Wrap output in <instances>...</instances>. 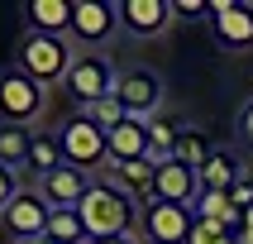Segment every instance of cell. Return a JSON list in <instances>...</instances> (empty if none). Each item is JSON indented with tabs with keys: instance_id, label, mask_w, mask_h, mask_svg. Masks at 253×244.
I'll return each mask as SVG.
<instances>
[{
	"instance_id": "obj_1",
	"label": "cell",
	"mask_w": 253,
	"mask_h": 244,
	"mask_svg": "<svg viewBox=\"0 0 253 244\" xmlns=\"http://www.w3.org/2000/svg\"><path fill=\"white\" fill-rule=\"evenodd\" d=\"M82 211V225L91 240H120V235H134V220H143L139 215V201L129 196L125 187L105 182V177H96L91 182V192H86V201L77 206Z\"/></svg>"
},
{
	"instance_id": "obj_2",
	"label": "cell",
	"mask_w": 253,
	"mask_h": 244,
	"mask_svg": "<svg viewBox=\"0 0 253 244\" xmlns=\"http://www.w3.org/2000/svg\"><path fill=\"white\" fill-rule=\"evenodd\" d=\"M77 57L82 53H77L67 39L24 29V39H19V48H14V67L24 72V77H34L39 86H53V82H67L72 77V62H77Z\"/></svg>"
},
{
	"instance_id": "obj_3",
	"label": "cell",
	"mask_w": 253,
	"mask_h": 244,
	"mask_svg": "<svg viewBox=\"0 0 253 244\" xmlns=\"http://www.w3.org/2000/svg\"><path fill=\"white\" fill-rule=\"evenodd\" d=\"M57 144H62V158L82 172H105L110 168V134L91 120V115H72L67 125H57Z\"/></svg>"
},
{
	"instance_id": "obj_4",
	"label": "cell",
	"mask_w": 253,
	"mask_h": 244,
	"mask_svg": "<svg viewBox=\"0 0 253 244\" xmlns=\"http://www.w3.org/2000/svg\"><path fill=\"white\" fill-rule=\"evenodd\" d=\"M43 105H48V86H39L19 67H0V115L10 125H34Z\"/></svg>"
},
{
	"instance_id": "obj_5",
	"label": "cell",
	"mask_w": 253,
	"mask_h": 244,
	"mask_svg": "<svg viewBox=\"0 0 253 244\" xmlns=\"http://www.w3.org/2000/svg\"><path fill=\"white\" fill-rule=\"evenodd\" d=\"M115 96H120L125 115H134V120H153V115L163 110V96H168V91H163V77H158L153 67L134 62V67H120Z\"/></svg>"
},
{
	"instance_id": "obj_6",
	"label": "cell",
	"mask_w": 253,
	"mask_h": 244,
	"mask_svg": "<svg viewBox=\"0 0 253 244\" xmlns=\"http://www.w3.org/2000/svg\"><path fill=\"white\" fill-rule=\"evenodd\" d=\"M211 34L225 53H253V0H211Z\"/></svg>"
},
{
	"instance_id": "obj_7",
	"label": "cell",
	"mask_w": 253,
	"mask_h": 244,
	"mask_svg": "<svg viewBox=\"0 0 253 244\" xmlns=\"http://www.w3.org/2000/svg\"><path fill=\"white\" fill-rule=\"evenodd\" d=\"M115 82H120V72L105 53H82L72 62V77H67V91L82 100V110H91L96 100L115 96Z\"/></svg>"
},
{
	"instance_id": "obj_8",
	"label": "cell",
	"mask_w": 253,
	"mask_h": 244,
	"mask_svg": "<svg viewBox=\"0 0 253 244\" xmlns=\"http://www.w3.org/2000/svg\"><path fill=\"white\" fill-rule=\"evenodd\" d=\"M191 230H196V211L191 206L153 201L143 211V240L148 244H191Z\"/></svg>"
},
{
	"instance_id": "obj_9",
	"label": "cell",
	"mask_w": 253,
	"mask_h": 244,
	"mask_svg": "<svg viewBox=\"0 0 253 244\" xmlns=\"http://www.w3.org/2000/svg\"><path fill=\"white\" fill-rule=\"evenodd\" d=\"M120 29V0H77L72 14V39L77 43H110Z\"/></svg>"
},
{
	"instance_id": "obj_10",
	"label": "cell",
	"mask_w": 253,
	"mask_h": 244,
	"mask_svg": "<svg viewBox=\"0 0 253 244\" xmlns=\"http://www.w3.org/2000/svg\"><path fill=\"white\" fill-rule=\"evenodd\" d=\"M91 172H82V168H72V163H62V168H53V172H43L39 177V196L53 206V211H77L86 201V192H91Z\"/></svg>"
},
{
	"instance_id": "obj_11",
	"label": "cell",
	"mask_w": 253,
	"mask_h": 244,
	"mask_svg": "<svg viewBox=\"0 0 253 244\" xmlns=\"http://www.w3.org/2000/svg\"><path fill=\"white\" fill-rule=\"evenodd\" d=\"M0 215H5V230H10V240H14V244H24V240H43L53 206H48V201L39 196V187H34V192H19V196H14Z\"/></svg>"
},
{
	"instance_id": "obj_12",
	"label": "cell",
	"mask_w": 253,
	"mask_h": 244,
	"mask_svg": "<svg viewBox=\"0 0 253 244\" xmlns=\"http://www.w3.org/2000/svg\"><path fill=\"white\" fill-rule=\"evenodd\" d=\"M172 24V0H120V29L134 39H158Z\"/></svg>"
},
{
	"instance_id": "obj_13",
	"label": "cell",
	"mask_w": 253,
	"mask_h": 244,
	"mask_svg": "<svg viewBox=\"0 0 253 244\" xmlns=\"http://www.w3.org/2000/svg\"><path fill=\"white\" fill-rule=\"evenodd\" d=\"M105 182L125 187L139 206H153L158 201V163L153 158H134V163H110L105 168Z\"/></svg>"
},
{
	"instance_id": "obj_14",
	"label": "cell",
	"mask_w": 253,
	"mask_h": 244,
	"mask_svg": "<svg viewBox=\"0 0 253 244\" xmlns=\"http://www.w3.org/2000/svg\"><path fill=\"white\" fill-rule=\"evenodd\" d=\"M201 196V172L186 168V163H158V201H172V206H191Z\"/></svg>"
},
{
	"instance_id": "obj_15",
	"label": "cell",
	"mask_w": 253,
	"mask_h": 244,
	"mask_svg": "<svg viewBox=\"0 0 253 244\" xmlns=\"http://www.w3.org/2000/svg\"><path fill=\"white\" fill-rule=\"evenodd\" d=\"M72 14H77V0H29L24 5V24L34 29V34L67 39L72 34Z\"/></svg>"
},
{
	"instance_id": "obj_16",
	"label": "cell",
	"mask_w": 253,
	"mask_h": 244,
	"mask_svg": "<svg viewBox=\"0 0 253 244\" xmlns=\"http://www.w3.org/2000/svg\"><path fill=\"white\" fill-rule=\"evenodd\" d=\"M134 158H148V120L125 115V125L110 129V163H134Z\"/></svg>"
},
{
	"instance_id": "obj_17",
	"label": "cell",
	"mask_w": 253,
	"mask_h": 244,
	"mask_svg": "<svg viewBox=\"0 0 253 244\" xmlns=\"http://www.w3.org/2000/svg\"><path fill=\"white\" fill-rule=\"evenodd\" d=\"M182 134H186L182 120H172V115H153V120H148V158H153V163H172Z\"/></svg>"
},
{
	"instance_id": "obj_18",
	"label": "cell",
	"mask_w": 253,
	"mask_h": 244,
	"mask_svg": "<svg viewBox=\"0 0 253 244\" xmlns=\"http://www.w3.org/2000/svg\"><path fill=\"white\" fill-rule=\"evenodd\" d=\"M239 177H244L239 158L229 153V148H215L211 163L201 168V192H234V182H239Z\"/></svg>"
},
{
	"instance_id": "obj_19",
	"label": "cell",
	"mask_w": 253,
	"mask_h": 244,
	"mask_svg": "<svg viewBox=\"0 0 253 244\" xmlns=\"http://www.w3.org/2000/svg\"><path fill=\"white\" fill-rule=\"evenodd\" d=\"M29 148H34V129H29V125H10V120H5V125H0V163L19 172L29 163Z\"/></svg>"
},
{
	"instance_id": "obj_20",
	"label": "cell",
	"mask_w": 253,
	"mask_h": 244,
	"mask_svg": "<svg viewBox=\"0 0 253 244\" xmlns=\"http://www.w3.org/2000/svg\"><path fill=\"white\" fill-rule=\"evenodd\" d=\"M62 163H67V158H62V144H57V129H53V134H48V129H34V148H29V163H24V168L43 177V172L62 168Z\"/></svg>"
},
{
	"instance_id": "obj_21",
	"label": "cell",
	"mask_w": 253,
	"mask_h": 244,
	"mask_svg": "<svg viewBox=\"0 0 253 244\" xmlns=\"http://www.w3.org/2000/svg\"><path fill=\"white\" fill-rule=\"evenodd\" d=\"M43 240L48 244H91V235H86V225H82V211H53Z\"/></svg>"
},
{
	"instance_id": "obj_22",
	"label": "cell",
	"mask_w": 253,
	"mask_h": 244,
	"mask_svg": "<svg viewBox=\"0 0 253 244\" xmlns=\"http://www.w3.org/2000/svg\"><path fill=\"white\" fill-rule=\"evenodd\" d=\"M211 153H215V144L206 139L201 129H186V134H182V144H177V163H186V168H196V172L211 163Z\"/></svg>"
},
{
	"instance_id": "obj_23",
	"label": "cell",
	"mask_w": 253,
	"mask_h": 244,
	"mask_svg": "<svg viewBox=\"0 0 253 244\" xmlns=\"http://www.w3.org/2000/svg\"><path fill=\"white\" fill-rule=\"evenodd\" d=\"M82 115H91V120H96V125L105 129V134H110L115 125H125V105H120V96H105V100H96V105H91V110H82Z\"/></svg>"
},
{
	"instance_id": "obj_24",
	"label": "cell",
	"mask_w": 253,
	"mask_h": 244,
	"mask_svg": "<svg viewBox=\"0 0 253 244\" xmlns=\"http://www.w3.org/2000/svg\"><path fill=\"white\" fill-rule=\"evenodd\" d=\"M191 244H234V235H229L225 225H215V220H201V215H196V230H191Z\"/></svg>"
},
{
	"instance_id": "obj_25",
	"label": "cell",
	"mask_w": 253,
	"mask_h": 244,
	"mask_svg": "<svg viewBox=\"0 0 253 244\" xmlns=\"http://www.w3.org/2000/svg\"><path fill=\"white\" fill-rule=\"evenodd\" d=\"M172 19H211L206 0H172Z\"/></svg>"
},
{
	"instance_id": "obj_26",
	"label": "cell",
	"mask_w": 253,
	"mask_h": 244,
	"mask_svg": "<svg viewBox=\"0 0 253 244\" xmlns=\"http://www.w3.org/2000/svg\"><path fill=\"white\" fill-rule=\"evenodd\" d=\"M19 192H24V187H19V172L0 163V211H5V206H10V201L19 196Z\"/></svg>"
},
{
	"instance_id": "obj_27",
	"label": "cell",
	"mask_w": 253,
	"mask_h": 244,
	"mask_svg": "<svg viewBox=\"0 0 253 244\" xmlns=\"http://www.w3.org/2000/svg\"><path fill=\"white\" fill-rule=\"evenodd\" d=\"M229 201H234L239 211H249V206H253V177H239V182H234V192H229Z\"/></svg>"
},
{
	"instance_id": "obj_28",
	"label": "cell",
	"mask_w": 253,
	"mask_h": 244,
	"mask_svg": "<svg viewBox=\"0 0 253 244\" xmlns=\"http://www.w3.org/2000/svg\"><path fill=\"white\" fill-rule=\"evenodd\" d=\"M234 125H239L244 144H253V100H244V105H239V120H234Z\"/></svg>"
},
{
	"instance_id": "obj_29",
	"label": "cell",
	"mask_w": 253,
	"mask_h": 244,
	"mask_svg": "<svg viewBox=\"0 0 253 244\" xmlns=\"http://www.w3.org/2000/svg\"><path fill=\"white\" fill-rule=\"evenodd\" d=\"M91 244H143L139 235H120V240H91Z\"/></svg>"
},
{
	"instance_id": "obj_30",
	"label": "cell",
	"mask_w": 253,
	"mask_h": 244,
	"mask_svg": "<svg viewBox=\"0 0 253 244\" xmlns=\"http://www.w3.org/2000/svg\"><path fill=\"white\" fill-rule=\"evenodd\" d=\"M234 244H253V230H239V235H234Z\"/></svg>"
},
{
	"instance_id": "obj_31",
	"label": "cell",
	"mask_w": 253,
	"mask_h": 244,
	"mask_svg": "<svg viewBox=\"0 0 253 244\" xmlns=\"http://www.w3.org/2000/svg\"><path fill=\"white\" fill-rule=\"evenodd\" d=\"M24 244H48V240H24Z\"/></svg>"
},
{
	"instance_id": "obj_32",
	"label": "cell",
	"mask_w": 253,
	"mask_h": 244,
	"mask_svg": "<svg viewBox=\"0 0 253 244\" xmlns=\"http://www.w3.org/2000/svg\"><path fill=\"white\" fill-rule=\"evenodd\" d=\"M143 244H148V240H143Z\"/></svg>"
}]
</instances>
